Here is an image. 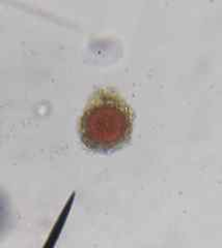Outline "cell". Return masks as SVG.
Wrapping results in <instances>:
<instances>
[{
    "instance_id": "obj_1",
    "label": "cell",
    "mask_w": 222,
    "mask_h": 248,
    "mask_svg": "<svg viewBox=\"0 0 222 248\" xmlns=\"http://www.w3.org/2000/svg\"><path fill=\"white\" fill-rule=\"evenodd\" d=\"M133 112L119 93L96 91L79 120V136L84 146L97 152H109L124 146L131 138Z\"/></svg>"
}]
</instances>
